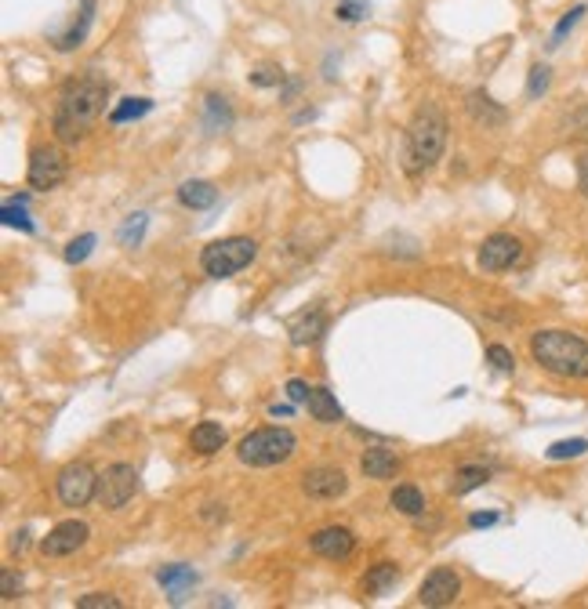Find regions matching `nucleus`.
Listing matches in <instances>:
<instances>
[{
  "label": "nucleus",
  "instance_id": "nucleus-1",
  "mask_svg": "<svg viewBox=\"0 0 588 609\" xmlns=\"http://www.w3.org/2000/svg\"><path fill=\"white\" fill-rule=\"evenodd\" d=\"M105 98H110V84H102L95 77L70 84L62 91V98H59V109H55V135H59V142H80L91 131V124L102 117Z\"/></svg>",
  "mask_w": 588,
  "mask_h": 609
},
{
  "label": "nucleus",
  "instance_id": "nucleus-2",
  "mask_svg": "<svg viewBox=\"0 0 588 609\" xmlns=\"http://www.w3.org/2000/svg\"><path fill=\"white\" fill-rule=\"evenodd\" d=\"M530 356L552 377L588 381V342L570 334V330H538V334H530Z\"/></svg>",
  "mask_w": 588,
  "mask_h": 609
},
{
  "label": "nucleus",
  "instance_id": "nucleus-3",
  "mask_svg": "<svg viewBox=\"0 0 588 609\" xmlns=\"http://www.w3.org/2000/svg\"><path fill=\"white\" fill-rule=\"evenodd\" d=\"M443 145H447V120L436 105H421L410 128H407V160L403 168L407 175H418V171H429L433 163L443 156Z\"/></svg>",
  "mask_w": 588,
  "mask_h": 609
},
{
  "label": "nucleus",
  "instance_id": "nucleus-4",
  "mask_svg": "<svg viewBox=\"0 0 588 609\" xmlns=\"http://www.w3.org/2000/svg\"><path fill=\"white\" fill-rule=\"evenodd\" d=\"M294 447H298L294 432H287V428H258V432H251V435L240 439V450L236 454L251 468H273V465L287 461L294 454Z\"/></svg>",
  "mask_w": 588,
  "mask_h": 609
},
{
  "label": "nucleus",
  "instance_id": "nucleus-5",
  "mask_svg": "<svg viewBox=\"0 0 588 609\" xmlns=\"http://www.w3.org/2000/svg\"><path fill=\"white\" fill-rule=\"evenodd\" d=\"M258 254V243L247 240V236H229V240H215L207 243L203 254H200V265L211 280H229L240 268H247Z\"/></svg>",
  "mask_w": 588,
  "mask_h": 609
},
{
  "label": "nucleus",
  "instance_id": "nucleus-6",
  "mask_svg": "<svg viewBox=\"0 0 588 609\" xmlns=\"http://www.w3.org/2000/svg\"><path fill=\"white\" fill-rule=\"evenodd\" d=\"M138 493V472H135V465H124V461H117V465H110L102 475H98V501H102V508H110V512H117V508H124L131 497Z\"/></svg>",
  "mask_w": 588,
  "mask_h": 609
},
{
  "label": "nucleus",
  "instance_id": "nucleus-7",
  "mask_svg": "<svg viewBox=\"0 0 588 609\" xmlns=\"http://www.w3.org/2000/svg\"><path fill=\"white\" fill-rule=\"evenodd\" d=\"M55 486H59V501H62L66 508H84L91 497L98 493V475H95V468H91L87 461H70V465L59 472Z\"/></svg>",
  "mask_w": 588,
  "mask_h": 609
},
{
  "label": "nucleus",
  "instance_id": "nucleus-8",
  "mask_svg": "<svg viewBox=\"0 0 588 609\" xmlns=\"http://www.w3.org/2000/svg\"><path fill=\"white\" fill-rule=\"evenodd\" d=\"M26 182H29L33 189H55V185H62V182H66V160H62V152L51 149V145L33 149Z\"/></svg>",
  "mask_w": 588,
  "mask_h": 609
},
{
  "label": "nucleus",
  "instance_id": "nucleus-9",
  "mask_svg": "<svg viewBox=\"0 0 588 609\" xmlns=\"http://www.w3.org/2000/svg\"><path fill=\"white\" fill-rule=\"evenodd\" d=\"M87 537H91V526H87V523L66 519V523H59L55 530H51V533L40 540V551H44L47 559H62V556H73L77 547H84Z\"/></svg>",
  "mask_w": 588,
  "mask_h": 609
},
{
  "label": "nucleus",
  "instance_id": "nucleus-10",
  "mask_svg": "<svg viewBox=\"0 0 588 609\" xmlns=\"http://www.w3.org/2000/svg\"><path fill=\"white\" fill-rule=\"evenodd\" d=\"M461 595V577L454 566H436L418 588V602L421 605H451Z\"/></svg>",
  "mask_w": 588,
  "mask_h": 609
},
{
  "label": "nucleus",
  "instance_id": "nucleus-11",
  "mask_svg": "<svg viewBox=\"0 0 588 609\" xmlns=\"http://www.w3.org/2000/svg\"><path fill=\"white\" fill-rule=\"evenodd\" d=\"M519 258H523V243L512 233H494V236L484 240V247H479V268L484 272L512 268Z\"/></svg>",
  "mask_w": 588,
  "mask_h": 609
},
{
  "label": "nucleus",
  "instance_id": "nucleus-12",
  "mask_svg": "<svg viewBox=\"0 0 588 609\" xmlns=\"http://www.w3.org/2000/svg\"><path fill=\"white\" fill-rule=\"evenodd\" d=\"M309 547L316 551L319 559L342 563V559H349V556H352V547H356V533H352L349 526H324V530H316V533L309 537Z\"/></svg>",
  "mask_w": 588,
  "mask_h": 609
},
{
  "label": "nucleus",
  "instance_id": "nucleus-13",
  "mask_svg": "<svg viewBox=\"0 0 588 609\" xmlns=\"http://www.w3.org/2000/svg\"><path fill=\"white\" fill-rule=\"evenodd\" d=\"M305 493L316 497V501H335V497H342L349 490V479L342 468H312L305 472Z\"/></svg>",
  "mask_w": 588,
  "mask_h": 609
},
{
  "label": "nucleus",
  "instance_id": "nucleus-14",
  "mask_svg": "<svg viewBox=\"0 0 588 609\" xmlns=\"http://www.w3.org/2000/svg\"><path fill=\"white\" fill-rule=\"evenodd\" d=\"M465 105H468V117H472L476 124H484V128H501V124L509 120L505 109H501L491 95H484V91H472Z\"/></svg>",
  "mask_w": 588,
  "mask_h": 609
},
{
  "label": "nucleus",
  "instance_id": "nucleus-15",
  "mask_svg": "<svg viewBox=\"0 0 588 609\" xmlns=\"http://www.w3.org/2000/svg\"><path fill=\"white\" fill-rule=\"evenodd\" d=\"M305 407H309L312 421H319V424H338V421L345 417V410H342V403L335 399L331 389H309Z\"/></svg>",
  "mask_w": 588,
  "mask_h": 609
},
{
  "label": "nucleus",
  "instance_id": "nucleus-16",
  "mask_svg": "<svg viewBox=\"0 0 588 609\" xmlns=\"http://www.w3.org/2000/svg\"><path fill=\"white\" fill-rule=\"evenodd\" d=\"M156 580H160V588H164V591L171 595V602H182V598H186V591H193L196 573H193L189 566L175 563V566H160V570H156Z\"/></svg>",
  "mask_w": 588,
  "mask_h": 609
},
{
  "label": "nucleus",
  "instance_id": "nucleus-17",
  "mask_svg": "<svg viewBox=\"0 0 588 609\" xmlns=\"http://www.w3.org/2000/svg\"><path fill=\"white\" fill-rule=\"evenodd\" d=\"M360 468H363L367 479H393L400 472V457L393 450H385V447H370V450H363Z\"/></svg>",
  "mask_w": 588,
  "mask_h": 609
},
{
  "label": "nucleus",
  "instance_id": "nucleus-18",
  "mask_svg": "<svg viewBox=\"0 0 588 609\" xmlns=\"http://www.w3.org/2000/svg\"><path fill=\"white\" fill-rule=\"evenodd\" d=\"M189 447H193L196 454H203V457L219 454V450L226 447V428H222L219 421H200V424L193 428V435H189Z\"/></svg>",
  "mask_w": 588,
  "mask_h": 609
},
{
  "label": "nucleus",
  "instance_id": "nucleus-19",
  "mask_svg": "<svg viewBox=\"0 0 588 609\" xmlns=\"http://www.w3.org/2000/svg\"><path fill=\"white\" fill-rule=\"evenodd\" d=\"M324 326H327V319H324V312L319 309H312V312H302V316H294L291 319V345H312L319 334H324Z\"/></svg>",
  "mask_w": 588,
  "mask_h": 609
},
{
  "label": "nucleus",
  "instance_id": "nucleus-20",
  "mask_svg": "<svg viewBox=\"0 0 588 609\" xmlns=\"http://www.w3.org/2000/svg\"><path fill=\"white\" fill-rule=\"evenodd\" d=\"M178 200H182L189 210H207V207H215L219 189L211 185V182L193 178V182H182V185H178Z\"/></svg>",
  "mask_w": 588,
  "mask_h": 609
},
{
  "label": "nucleus",
  "instance_id": "nucleus-21",
  "mask_svg": "<svg viewBox=\"0 0 588 609\" xmlns=\"http://www.w3.org/2000/svg\"><path fill=\"white\" fill-rule=\"evenodd\" d=\"M396 580H400V566H396V563H378V566H370V573L363 577L360 588H363V595L374 598V595H385Z\"/></svg>",
  "mask_w": 588,
  "mask_h": 609
},
{
  "label": "nucleus",
  "instance_id": "nucleus-22",
  "mask_svg": "<svg viewBox=\"0 0 588 609\" xmlns=\"http://www.w3.org/2000/svg\"><path fill=\"white\" fill-rule=\"evenodd\" d=\"M91 22H95V0H84L80 4V19L70 26V33L66 37H59V51H73V47H80L84 44V37H87V29H91Z\"/></svg>",
  "mask_w": 588,
  "mask_h": 609
},
{
  "label": "nucleus",
  "instance_id": "nucleus-23",
  "mask_svg": "<svg viewBox=\"0 0 588 609\" xmlns=\"http://www.w3.org/2000/svg\"><path fill=\"white\" fill-rule=\"evenodd\" d=\"M203 128L207 131H226L229 124H233V109H229V102L222 98V95H207L203 98Z\"/></svg>",
  "mask_w": 588,
  "mask_h": 609
},
{
  "label": "nucleus",
  "instance_id": "nucleus-24",
  "mask_svg": "<svg viewBox=\"0 0 588 609\" xmlns=\"http://www.w3.org/2000/svg\"><path fill=\"white\" fill-rule=\"evenodd\" d=\"M389 505L396 512H403V515H421L425 512V497H421L418 486H396L393 497H389Z\"/></svg>",
  "mask_w": 588,
  "mask_h": 609
},
{
  "label": "nucleus",
  "instance_id": "nucleus-25",
  "mask_svg": "<svg viewBox=\"0 0 588 609\" xmlns=\"http://www.w3.org/2000/svg\"><path fill=\"white\" fill-rule=\"evenodd\" d=\"M153 109V98H124L120 105H113V113H110V124H128V120H138V117H145Z\"/></svg>",
  "mask_w": 588,
  "mask_h": 609
},
{
  "label": "nucleus",
  "instance_id": "nucleus-26",
  "mask_svg": "<svg viewBox=\"0 0 588 609\" xmlns=\"http://www.w3.org/2000/svg\"><path fill=\"white\" fill-rule=\"evenodd\" d=\"M491 479V472L487 468H479V465H465L458 475H454V482H451V490L461 497V493H472V490H479Z\"/></svg>",
  "mask_w": 588,
  "mask_h": 609
},
{
  "label": "nucleus",
  "instance_id": "nucleus-27",
  "mask_svg": "<svg viewBox=\"0 0 588 609\" xmlns=\"http://www.w3.org/2000/svg\"><path fill=\"white\" fill-rule=\"evenodd\" d=\"M549 461H570V457H584L588 454V439H559L545 450Z\"/></svg>",
  "mask_w": 588,
  "mask_h": 609
},
{
  "label": "nucleus",
  "instance_id": "nucleus-28",
  "mask_svg": "<svg viewBox=\"0 0 588 609\" xmlns=\"http://www.w3.org/2000/svg\"><path fill=\"white\" fill-rule=\"evenodd\" d=\"M584 12H588L584 4H577V8H570V12H567V15L559 19V26L552 29V37H549V44H545V47H549V51H556V47L563 44V37H567V33H570V29H574V26L581 22V15H584Z\"/></svg>",
  "mask_w": 588,
  "mask_h": 609
},
{
  "label": "nucleus",
  "instance_id": "nucleus-29",
  "mask_svg": "<svg viewBox=\"0 0 588 609\" xmlns=\"http://www.w3.org/2000/svg\"><path fill=\"white\" fill-rule=\"evenodd\" d=\"M0 218H4V226H12V229L33 233V221H29V218H26V210H22V200H8V203H4V210H0Z\"/></svg>",
  "mask_w": 588,
  "mask_h": 609
},
{
  "label": "nucleus",
  "instance_id": "nucleus-30",
  "mask_svg": "<svg viewBox=\"0 0 588 609\" xmlns=\"http://www.w3.org/2000/svg\"><path fill=\"white\" fill-rule=\"evenodd\" d=\"M549 84H552V70H549L545 62L530 66V80H526V95H530V98H542V95L549 91Z\"/></svg>",
  "mask_w": 588,
  "mask_h": 609
},
{
  "label": "nucleus",
  "instance_id": "nucleus-31",
  "mask_svg": "<svg viewBox=\"0 0 588 609\" xmlns=\"http://www.w3.org/2000/svg\"><path fill=\"white\" fill-rule=\"evenodd\" d=\"M145 226H149V214H142V210H138V214H131V218H128V226L120 229V243H124V247H135V243L142 240Z\"/></svg>",
  "mask_w": 588,
  "mask_h": 609
},
{
  "label": "nucleus",
  "instance_id": "nucleus-32",
  "mask_svg": "<svg viewBox=\"0 0 588 609\" xmlns=\"http://www.w3.org/2000/svg\"><path fill=\"white\" fill-rule=\"evenodd\" d=\"M335 15H338L342 22H360V19L370 15V4H367V0H342V4L335 8Z\"/></svg>",
  "mask_w": 588,
  "mask_h": 609
},
{
  "label": "nucleus",
  "instance_id": "nucleus-33",
  "mask_svg": "<svg viewBox=\"0 0 588 609\" xmlns=\"http://www.w3.org/2000/svg\"><path fill=\"white\" fill-rule=\"evenodd\" d=\"M77 609H120V598L105 595V591H91V595L77 598Z\"/></svg>",
  "mask_w": 588,
  "mask_h": 609
},
{
  "label": "nucleus",
  "instance_id": "nucleus-34",
  "mask_svg": "<svg viewBox=\"0 0 588 609\" xmlns=\"http://www.w3.org/2000/svg\"><path fill=\"white\" fill-rule=\"evenodd\" d=\"M251 84H254V87H280V84H284V70H280V66H258V70L251 73Z\"/></svg>",
  "mask_w": 588,
  "mask_h": 609
},
{
  "label": "nucleus",
  "instance_id": "nucleus-35",
  "mask_svg": "<svg viewBox=\"0 0 588 609\" xmlns=\"http://www.w3.org/2000/svg\"><path fill=\"white\" fill-rule=\"evenodd\" d=\"M91 251H95V236H91V233H84L80 240H73V243L66 247V261H70V265H80Z\"/></svg>",
  "mask_w": 588,
  "mask_h": 609
},
{
  "label": "nucleus",
  "instance_id": "nucleus-36",
  "mask_svg": "<svg viewBox=\"0 0 588 609\" xmlns=\"http://www.w3.org/2000/svg\"><path fill=\"white\" fill-rule=\"evenodd\" d=\"M487 359H491V366L501 370V374H512V370H516V356H512L505 345H491V349H487Z\"/></svg>",
  "mask_w": 588,
  "mask_h": 609
},
{
  "label": "nucleus",
  "instance_id": "nucleus-37",
  "mask_svg": "<svg viewBox=\"0 0 588 609\" xmlns=\"http://www.w3.org/2000/svg\"><path fill=\"white\" fill-rule=\"evenodd\" d=\"M287 396H291V403H305L309 399V384L305 381H287Z\"/></svg>",
  "mask_w": 588,
  "mask_h": 609
},
{
  "label": "nucleus",
  "instance_id": "nucleus-38",
  "mask_svg": "<svg viewBox=\"0 0 588 609\" xmlns=\"http://www.w3.org/2000/svg\"><path fill=\"white\" fill-rule=\"evenodd\" d=\"M15 591H19V577H15L12 570H4V577H0V595H4V598H15Z\"/></svg>",
  "mask_w": 588,
  "mask_h": 609
},
{
  "label": "nucleus",
  "instance_id": "nucleus-39",
  "mask_svg": "<svg viewBox=\"0 0 588 609\" xmlns=\"http://www.w3.org/2000/svg\"><path fill=\"white\" fill-rule=\"evenodd\" d=\"M494 523H498V512H472L468 515V526H476V530L479 526H494Z\"/></svg>",
  "mask_w": 588,
  "mask_h": 609
},
{
  "label": "nucleus",
  "instance_id": "nucleus-40",
  "mask_svg": "<svg viewBox=\"0 0 588 609\" xmlns=\"http://www.w3.org/2000/svg\"><path fill=\"white\" fill-rule=\"evenodd\" d=\"M577 185H581V193L588 196V152L577 160Z\"/></svg>",
  "mask_w": 588,
  "mask_h": 609
},
{
  "label": "nucleus",
  "instance_id": "nucleus-41",
  "mask_svg": "<svg viewBox=\"0 0 588 609\" xmlns=\"http://www.w3.org/2000/svg\"><path fill=\"white\" fill-rule=\"evenodd\" d=\"M203 519H226V505H207L203 508Z\"/></svg>",
  "mask_w": 588,
  "mask_h": 609
},
{
  "label": "nucleus",
  "instance_id": "nucleus-42",
  "mask_svg": "<svg viewBox=\"0 0 588 609\" xmlns=\"http://www.w3.org/2000/svg\"><path fill=\"white\" fill-rule=\"evenodd\" d=\"M26 537H29V530H22V533H15V540H12V547H15V551H22V547H26Z\"/></svg>",
  "mask_w": 588,
  "mask_h": 609
},
{
  "label": "nucleus",
  "instance_id": "nucleus-43",
  "mask_svg": "<svg viewBox=\"0 0 588 609\" xmlns=\"http://www.w3.org/2000/svg\"><path fill=\"white\" fill-rule=\"evenodd\" d=\"M269 414H273V417H287V414H291V407H280V403H277V407H269Z\"/></svg>",
  "mask_w": 588,
  "mask_h": 609
}]
</instances>
